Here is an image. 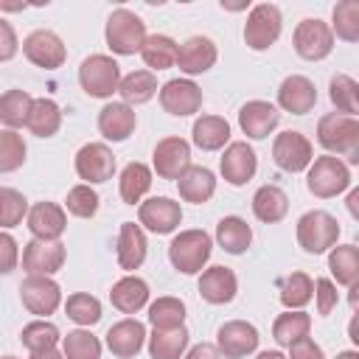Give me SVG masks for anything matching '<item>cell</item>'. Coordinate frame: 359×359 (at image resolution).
<instances>
[{
	"instance_id": "74e56055",
	"label": "cell",
	"mask_w": 359,
	"mask_h": 359,
	"mask_svg": "<svg viewBox=\"0 0 359 359\" xmlns=\"http://www.w3.org/2000/svg\"><path fill=\"white\" fill-rule=\"evenodd\" d=\"M121 199L126 205H135L146 196V191L151 188V168L143 165V163H129L123 171H121Z\"/></svg>"
},
{
	"instance_id": "f5cc1de1",
	"label": "cell",
	"mask_w": 359,
	"mask_h": 359,
	"mask_svg": "<svg viewBox=\"0 0 359 359\" xmlns=\"http://www.w3.org/2000/svg\"><path fill=\"white\" fill-rule=\"evenodd\" d=\"M286 359H325V353L311 337H300L297 342L289 345V356Z\"/></svg>"
},
{
	"instance_id": "c3c4849f",
	"label": "cell",
	"mask_w": 359,
	"mask_h": 359,
	"mask_svg": "<svg viewBox=\"0 0 359 359\" xmlns=\"http://www.w3.org/2000/svg\"><path fill=\"white\" fill-rule=\"evenodd\" d=\"M28 216V202L20 191L0 185V227H17Z\"/></svg>"
},
{
	"instance_id": "f546056e",
	"label": "cell",
	"mask_w": 359,
	"mask_h": 359,
	"mask_svg": "<svg viewBox=\"0 0 359 359\" xmlns=\"http://www.w3.org/2000/svg\"><path fill=\"white\" fill-rule=\"evenodd\" d=\"M216 241L224 252L230 255H241L247 252V247L252 244V227L241 219V216H224L216 224Z\"/></svg>"
},
{
	"instance_id": "6f0895ef",
	"label": "cell",
	"mask_w": 359,
	"mask_h": 359,
	"mask_svg": "<svg viewBox=\"0 0 359 359\" xmlns=\"http://www.w3.org/2000/svg\"><path fill=\"white\" fill-rule=\"evenodd\" d=\"M348 210H351L353 219L359 216V191H351V196H348Z\"/></svg>"
},
{
	"instance_id": "6da1fadb",
	"label": "cell",
	"mask_w": 359,
	"mask_h": 359,
	"mask_svg": "<svg viewBox=\"0 0 359 359\" xmlns=\"http://www.w3.org/2000/svg\"><path fill=\"white\" fill-rule=\"evenodd\" d=\"M317 140L331 154L348 157V163H359V121L342 112H328L317 121Z\"/></svg>"
},
{
	"instance_id": "e575fe53",
	"label": "cell",
	"mask_w": 359,
	"mask_h": 359,
	"mask_svg": "<svg viewBox=\"0 0 359 359\" xmlns=\"http://www.w3.org/2000/svg\"><path fill=\"white\" fill-rule=\"evenodd\" d=\"M328 269L342 286H353L359 280V250L353 244H334L328 252Z\"/></svg>"
},
{
	"instance_id": "8d00e7d4",
	"label": "cell",
	"mask_w": 359,
	"mask_h": 359,
	"mask_svg": "<svg viewBox=\"0 0 359 359\" xmlns=\"http://www.w3.org/2000/svg\"><path fill=\"white\" fill-rule=\"evenodd\" d=\"M140 56H143L146 67H151V73L168 70L177 62V42L165 34H151V36H146V42L140 48Z\"/></svg>"
},
{
	"instance_id": "f35d334b",
	"label": "cell",
	"mask_w": 359,
	"mask_h": 359,
	"mask_svg": "<svg viewBox=\"0 0 359 359\" xmlns=\"http://www.w3.org/2000/svg\"><path fill=\"white\" fill-rule=\"evenodd\" d=\"M309 328H311V317L306 311H283L272 323V337L278 345L289 348L300 337H309Z\"/></svg>"
},
{
	"instance_id": "7a4b0ae2",
	"label": "cell",
	"mask_w": 359,
	"mask_h": 359,
	"mask_svg": "<svg viewBox=\"0 0 359 359\" xmlns=\"http://www.w3.org/2000/svg\"><path fill=\"white\" fill-rule=\"evenodd\" d=\"M210 250H213V241L205 230H182L168 244V261L177 272L196 275V272L205 269V264L210 258Z\"/></svg>"
},
{
	"instance_id": "d6a6232c",
	"label": "cell",
	"mask_w": 359,
	"mask_h": 359,
	"mask_svg": "<svg viewBox=\"0 0 359 359\" xmlns=\"http://www.w3.org/2000/svg\"><path fill=\"white\" fill-rule=\"evenodd\" d=\"M188 328H168V331H157L149 337V356L151 359H182L185 348H188Z\"/></svg>"
},
{
	"instance_id": "b9f144b4",
	"label": "cell",
	"mask_w": 359,
	"mask_h": 359,
	"mask_svg": "<svg viewBox=\"0 0 359 359\" xmlns=\"http://www.w3.org/2000/svg\"><path fill=\"white\" fill-rule=\"evenodd\" d=\"M185 320V303L180 297H157L149 306V323L157 331H168V328H180Z\"/></svg>"
},
{
	"instance_id": "603a6c76",
	"label": "cell",
	"mask_w": 359,
	"mask_h": 359,
	"mask_svg": "<svg viewBox=\"0 0 359 359\" xmlns=\"http://www.w3.org/2000/svg\"><path fill=\"white\" fill-rule=\"evenodd\" d=\"M143 342H146V325L140 320H135V317H126V320L115 323L107 331V348L115 356H121V359L137 356L140 348H143Z\"/></svg>"
},
{
	"instance_id": "680465c9",
	"label": "cell",
	"mask_w": 359,
	"mask_h": 359,
	"mask_svg": "<svg viewBox=\"0 0 359 359\" xmlns=\"http://www.w3.org/2000/svg\"><path fill=\"white\" fill-rule=\"evenodd\" d=\"M255 359H286L280 351H264V353H258Z\"/></svg>"
},
{
	"instance_id": "30bf717a",
	"label": "cell",
	"mask_w": 359,
	"mask_h": 359,
	"mask_svg": "<svg viewBox=\"0 0 359 359\" xmlns=\"http://www.w3.org/2000/svg\"><path fill=\"white\" fill-rule=\"evenodd\" d=\"M22 53L31 65L36 67H45V70H56L65 65L67 59V50H65V42L59 34L48 31V28H36L31 31L25 39H22Z\"/></svg>"
},
{
	"instance_id": "91938a15",
	"label": "cell",
	"mask_w": 359,
	"mask_h": 359,
	"mask_svg": "<svg viewBox=\"0 0 359 359\" xmlns=\"http://www.w3.org/2000/svg\"><path fill=\"white\" fill-rule=\"evenodd\" d=\"M337 359H359V353L356 351H342V353H337Z\"/></svg>"
},
{
	"instance_id": "7dc6e473",
	"label": "cell",
	"mask_w": 359,
	"mask_h": 359,
	"mask_svg": "<svg viewBox=\"0 0 359 359\" xmlns=\"http://www.w3.org/2000/svg\"><path fill=\"white\" fill-rule=\"evenodd\" d=\"M20 339H22V345H25L31 353H34V351H45V348H56V342H59V328H56L53 323H48V320H34V323H28V325L22 328Z\"/></svg>"
},
{
	"instance_id": "9c48e42d",
	"label": "cell",
	"mask_w": 359,
	"mask_h": 359,
	"mask_svg": "<svg viewBox=\"0 0 359 359\" xmlns=\"http://www.w3.org/2000/svg\"><path fill=\"white\" fill-rule=\"evenodd\" d=\"M272 160L280 171H289V174H300L311 165L314 160V146L311 140L303 135V132H294V129H286L275 137L272 143Z\"/></svg>"
},
{
	"instance_id": "52a82bcc",
	"label": "cell",
	"mask_w": 359,
	"mask_h": 359,
	"mask_svg": "<svg viewBox=\"0 0 359 359\" xmlns=\"http://www.w3.org/2000/svg\"><path fill=\"white\" fill-rule=\"evenodd\" d=\"M280 28H283L280 8L272 6V3H258V6H252V11L247 14V22H244V42H247V48H252V50H266V48H272V45L278 42Z\"/></svg>"
},
{
	"instance_id": "bcb514c9",
	"label": "cell",
	"mask_w": 359,
	"mask_h": 359,
	"mask_svg": "<svg viewBox=\"0 0 359 359\" xmlns=\"http://www.w3.org/2000/svg\"><path fill=\"white\" fill-rule=\"evenodd\" d=\"M65 311L79 325H95L101 320V300L87 292H76L65 300Z\"/></svg>"
},
{
	"instance_id": "816d5d0a",
	"label": "cell",
	"mask_w": 359,
	"mask_h": 359,
	"mask_svg": "<svg viewBox=\"0 0 359 359\" xmlns=\"http://www.w3.org/2000/svg\"><path fill=\"white\" fill-rule=\"evenodd\" d=\"M17 261H20V250L14 236L0 230V275H8L11 269H17Z\"/></svg>"
},
{
	"instance_id": "d4e9b609",
	"label": "cell",
	"mask_w": 359,
	"mask_h": 359,
	"mask_svg": "<svg viewBox=\"0 0 359 359\" xmlns=\"http://www.w3.org/2000/svg\"><path fill=\"white\" fill-rule=\"evenodd\" d=\"M236 292H238V280H236V272L227 266H210L199 278V294H202V300H208L213 306L230 303L236 297Z\"/></svg>"
},
{
	"instance_id": "9a60e30c",
	"label": "cell",
	"mask_w": 359,
	"mask_h": 359,
	"mask_svg": "<svg viewBox=\"0 0 359 359\" xmlns=\"http://www.w3.org/2000/svg\"><path fill=\"white\" fill-rule=\"evenodd\" d=\"M137 222L157 233V236H165V233H174L182 222V210H180V202L168 199V196H151L146 202H140L137 208Z\"/></svg>"
},
{
	"instance_id": "ba28073f",
	"label": "cell",
	"mask_w": 359,
	"mask_h": 359,
	"mask_svg": "<svg viewBox=\"0 0 359 359\" xmlns=\"http://www.w3.org/2000/svg\"><path fill=\"white\" fill-rule=\"evenodd\" d=\"M292 45L297 50L300 59H309V62H320L325 59L331 50H334V34H331V25L317 20V17H306L297 22L294 34H292Z\"/></svg>"
},
{
	"instance_id": "8fae6325",
	"label": "cell",
	"mask_w": 359,
	"mask_h": 359,
	"mask_svg": "<svg viewBox=\"0 0 359 359\" xmlns=\"http://www.w3.org/2000/svg\"><path fill=\"white\" fill-rule=\"evenodd\" d=\"M20 300L22 306L36 314V317H48L59 309L62 303V289L53 278L48 275H28L22 283H20Z\"/></svg>"
},
{
	"instance_id": "d6986e66",
	"label": "cell",
	"mask_w": 359,
	"mask_h": 359,
	"mask_svg": "<svg viewBox=\"0 0 359 359\" xmlns=\"http://www.w3.org/2000/svg\"><path fill=\"white\" fill-rule=\"evenodd\" d=\"M255 168H258V157H255V149L247 140L230 143L222 154V163H219V171H222L224 182H230V185L250 182L255 177Z\"/></svg>"
},
{
	"instance_id": "e0dca14e",
	"label": "cell",
	"mask_w": 359,
	"mask_h": 359,
	"mask_svg": "<svg viewBox=\"0 0 359 359\" xmlns=\"http://www.w3.org/2000/svg\"><path fill=\"white\" fill-rule=\"evenodd\" d=\"M65 266V244L62 241H39L31 238L22 247V269L28 275H56Z\"/></svg>"
},
{
	"instance_id": "681fc988",
	"label": "cell",
	"mask_w": 359,
	"mask_h": 359,
	"mask_svg": "<svg viewBox=\"0 0 359 359\" xmlns=\"http://www.w3.org/2000/svg\"><path fill=\"white\" fill-rule=\"evenodd\" d=\"M65 208L67 213L79 216V219H90L98 213V194L90 188V185H76L67 191V199H65Z\"/></svg>"
},
{
	"instance_id": "7402d4cb",
	"label": "cell",
	"mask_w": 359,
	"mask_h": 359,
	"mask_svg": "<svg viewBox=\"0 0 359 359\" xmlns=\"http://www.w3.org/2000/svg\"><path fill=\"white\" fill-rule=\"evenodd\" d=\"M278 123H280V112H278V107L269 104V101L255 98V101H247V104L238 109V126H241V132H244L247 137H252V140H264L266 135L275 132Z\"/></svg>"
},
{
	"instance_id": "8992f818",
	"label": "cell",
	"mask_w": 359,
	"mask_h": 359,
	"mask_svg": "<svg viewBox=\"0 0 359 359\" xmlns=\"http://www.w3.org/2000/svg\"><path fill=\"white\" fill-rule=\"evenodd\" d=\"M337 238H339V222L328 210H309L297 219V244L306 252L320 255L331 250Z\"/></svg>"
},
{
	"instance_id": "1f68e13d",
	"label": "cell",
	"mask_w": 359,
	"mask_h": 359,
	"mask_svg": "<svg viewBox=\"0 0 359 359\" xmlns=\"http://www.w3.org/2000/svg\"><path fill=\"white\" fill-rule=\"evenodd\" d=\"M25 126L36 137H53L59 132V126H62V109H59V104L53 98H34Z\"/></svg>"
},
{
	"instance_id": "cb8c5ba5",
	"label": "cell",
	"mask_w": 359,
	"mask_h": 359,
	"mask_svg": "<svg viewBox=\"0 0 359 359\" xmlns=\"http://www.w3.org/2000/svg\"><path fill=\"white\" fill-rule=\"evenodd\" d=\"M135 126H137V115H135V109H132L129 104H123V101H112V104H107V107L98 112V132H101L107 140H112V143L126 140V137L135 132Z\"/></svg>"
},
{
	"instance_id": "60d3db41",
	"label": "cell",
	"mask_w": 359,
	"mask_h": 359,
	"mask_svg": "<svg viewBox=\"0 0 359 359\" xmlns=\"http://www.w3.org/2000/svg\"><path fill=\"white\" fill-rule=\"evenodd\" d=\"M328 95H331V104L337 107V112L351 115V118L359 112V84L351 76H345V73L331 76Z\"/></svg>"
},
{
	"instance_id": "277c9868",
	"label": "cell",
	"mask_w": 359,
	"mask_h": 359,
	"mask_svg": "<svg viewBox=\"0 0 359 359\" xmlns=\"http://www.w3.org/2000/svg\"><path fill=\"white\" fill-rule=\"evenodd\" d=\"M306 185H309V191H311L314 196L331 199V196L342 194L345 188H351V168H348V163H342L339 157L323 154V157L311 160Z\"/></svg>"
},
{
	"instance_id": "2e32d148",
	"label": "cell",
	"mask_w": 359,
	"mask_h": 359,
	"mask_svg": "<svg viewBox=\"0 0 359 359\" xmlns=\"http://www.w3.org/2000/svg\"><path fill=\"white\" fill-rule=\"evenodd\" d=\"M160 107L177 118L194 115L202 107V90L191 79H171L160 87Z\"/></svg>"
},
{
	"instance_id": "4316f807",
	"label": "cell",
	"mask_w": 359,
	"mask_h": 359,
	"mask_svg": "<svg viewBox=\"0 0 359 359\" xmlns=\"http://www.w3.org/2000/svg\"><path fill=\"white\" fill-rule=\"evenodd\" d=\"M109 300H112V306L118 311L135 314V311H140L149 303V283L143 278H137V275H126V278L112 283Z\"/></svg>"
},
{
	"instance_id": "f907efd6",
	"label": "cell",
	"mask_w": 359,
	"mask_h": 359,
	"mask_svg": "<svg viewBox=\"0 0 359 359\" xmlns=\"http://www.w3.org/2000/svg\"><path fill=\"white\" fill-rule=\"evenodd\" d=\"M314 300H317V311H320L323 317L331 314V311L337 309V303H339V292H337L334 280L317 278V280H314Z\"/></svg>"
},
{
	"instance_id": "4dcf8cb0",
	"label": "cell",
	"mask_w": 359,
	"mask_h": 359,
	"mask_svg": "<svg viewBox=\"0 0 359 359\" xmlns=\"http://www.w3.org/2000/svg\"><path fill=\"white\" fill-rule=\"evenodd\" d=\"M194 143L202 149V151H219L227 140H230V123L219 115H202L194 121Z\"/></svg>"
},
{
	"instance_id": "3957f363",
	"label": "cell",
	"mask_w": 359,
	"mask_h": 359,
	"mask_svg": "<svg viewBox=\"0 0 359 359\" xmlns=\"http://www.w3.org/2000/svg\"><path fill=\"white\" fill-rule=\"evenodd\" d=\"M107 45L112 53L118 56H132V53H140L143 42H146V22L129 11V8H118L109 14L107 20Z\"/></svg>"
},
{
	"instance_id": "ab89813d",
	"label": "cell",
	"mask_w": 359,
	"mask_h": 359,
	"mask_svg": "<svg viewBox=\"0 0 359 359\" xmlns=\"http://www.w3.org/2000/svg\"><path fill=\"white\" fill-rule=\"evenodd\" d=\"M34 98L25 90H6L0 95V121L6 123V129H20L28 123V112H31Z\"/></svg>"
},
{
	"instance_id": "f1b7e54d",
	"label": "cell",
	"mask_w": 359,
	"mask_h": 359,
	"mask_svg": "<svg viewBox=\"0 0 359 359\" xmlns=\"http://www.w3.org/2000/svg\"><path fill=\"white\" fill-rule=\"evenodd\" d=\"M286 210H289V196H286L283 188H278V185H261L252 194V213L264 224L280 222L286 216Z\"/></svg>"
},
{
	"instance_id": "5b68a950",
	"label": "cell",
	"mask_w": 359,
	"mask_h": 359,
	"mask_svg": "<svg viewBox=\"0 0 359 359\" xmlns=\"http://www.w3.org/2000/svg\"><path fill=\"white\" fill-rule=\"evenodd\" d=\"M79 81L81 90L93 98H109L112 93H118L121 84V67L112 56L107 53H93L81 62L79 67Z\"/></svg>"
},
{
	"instance_id": "9f6ffc18",
	"label": "cell",
	"mask_w": 359,
	"mask_h": 359,
	"mask_svg": "<svg viewBox=\"0 0 359 359\" xmlns=\"http://www.w3.org/2000/svg\"><path fill=\"white\" fill-rule=\"evenodd\" d=\"M31 359H65V356H62V351H56V348H45V351H34Z\"/></svg>"
},
{
	"instance_id": "836d02e7",
	"label": "cell",
	"mask_w": 359,
	"mask_h": 359,
	"mask_svg": "<svg viewBox=\"0 0 359 359\" xmlns=\"http://www.w3.org/2000/svg\"><path fill=\"white\" fill-rule=\"evenodd\" d=\"M157 76L151 70H132L126 76H121V84H118V93L123 98V104H146L154 93H157Z\"/></svg>"
},
{
	"instance_id": "83f0119b",
	"label": "cell",
	"mask_w": 359,
	"mask_h": 359,
	"mask_svg": "<svg viewBox=\"0 0 359 359\" xmlns=\"http://www.w3.org/2000/svg\"><path fill=\"white\" fill-rule=\"evenodd\" d=\"M177 188H180V196L185 202H194V205H205L213 194H216V177L210 168L205 165H188V171L177 180Z\"/></svg>"
},
{
	"instance_id": "f6af8a7d",
	"label": "cell",
	"mask_w": 359,
	"mask_h": 359,
	"mask_svg": "<svg viewBox=\"0 0 359 359\" xmlns=\"http://www.w3.org/2000/svg\"><path fill=\"white\" fill-rule=\"evenodd\" d=\"M25 140L14 129H0V174H11L25 163Z\"/></svg>"
},
{
	"instance_id": "ac0fdd59",
	"label": "cell",
	"mask_w": 359,
	"mask_h": 359,
	"mask_svg": "<svg viewBox=\"0 0 359 359\" xmlns=\"http://www.w3.org/2000/svg\"><path fill=\"white\" fill-rule=\"evenodd\" d=\"M219 59V50L213 45L210 36H188L182 45H177V67L185 73V76H199L205 70H210Z\"/></svg>"
},
{
	"instance_id": "d590c367",
	"label": "cell",
	"mask_w": 359,
	"mask_h": 359,
	"mask_svg": "<svg viewBox=\"0 0 359 359\" xmlns=\"http://www.w3.org/2000/svg\"><path fill=\"white\" fill-rule=\"evenodd\" d=\"M278 297L286 306V311H300L314 297V280L306 272H292L278 283Z\"/></svg>"
},
{
	"instance_id": "5bb4252c",
	"label": "cell",
	"mask_w": 359,
	"mask_h": 359,
	"mask_svg": "<svg viewBox=\"0 0 359 359\" xmlns=\"http://www.w3.org/2000/svg\"><path fill=\"white\" fill-rule=\"evenodd\" d=\"M151 165L160 180H180L191 165V143L182 137H163L151 151Z\"/></svg>"
},
{
	"instance_id": "ffe728a7",
	"label": "cell",
	"mask_w": 359,
	"mask_h": 359,
	"mask_svg": "<svg viewBox=\"0 0 359 359\" xmlns=\"http://www.w3.org/2000/svg\"><path fill=\"white\" fill-rule=\"evenodd\" d=\"M28 230L39 241H59L67 227V213L56 202H36L28 208Z\"/></svg>"
},
{
	"instance_id": "7bdbcfd3",
	"label": "cell",
	"mask_w": 359,
	"mask_h": 359,
	"mask_svg": "<svg viewBox=\"0 0 359 359\" xmlns=\"http://www.w3.org/2000/svg\"><path fill=\"white\" fill-rule=\"evenodd\" d=\"M334 28L331 34H337L345 42H356L359 39V0H342L334 6L331 11Z\"/></svg>"
},
{
	"instance_id": "11a10c76",
	"label": "cell",
	"mask_w": 359,
	"mask_h": 359,
	"mask_svg": "<svg viewBox=\"0 0 359 359\" xmlns=\"http://www.w3.org/2000/svg\"><path fill=\"white\" fill-rule=\"evenodd\" d=\"M182 359H219V351H216V345H210V342H199V345H194Z\"/></svg>"
},
{
	"instance_id": "ee69618b",
	"label": "cell",
	"mask_w": 359,
	"mask_h": 359,
	"mask_svg": "<svg viewBox=\"0 0 359 359\" xmlns=\"http://www.w3.org/2000/svg\"><path fill=\"white\" fill-rule=\"evenodd\" d=\"M62 356L65 359H101V342L84 328L67 331V337H62Z\"/></svg>"
},
{
	"instance_id": "db71d44e",
	"label": "cell",
	"mask_w": 359,
	"mask_h": 359,
	"mask_svg": "<svg viewBox=\"0 0 359 359\" xmlns=\"http://www.w3.org/2000/svg\"><path fill=\"white\" fill-rule=\"evenodd\" d=\"M17 50H20L17 34H14L11 22L0 17V62H8V59H14V56H17Z\"/></svg>"
},
{
	"instance_id": "4fadbf2b",
	"label": "cell",
	"mask_w": 359,
	"mask_h": 359,
	"mask_svg": "<svg viewBox=\"0 0 359 359\" xmlns=\"http://www.w3.org/2000/svg\"><path fill=\"white\" fill-rule=\"evenodd\" d=\"M258 328L247 320H230L216 331V351L227 359H244L258 348Z\"/></svg>"
},
{
	"instance_id": "484cf974",
	"label": "cell",
	"mask_w": 359,
	"mask_h": 359,
	"mask_svg": "<svg viewBox=\"0 0 359 359\" xmlns=\"http://www.w3.org/2000/svg\"><path fill=\"white\" fill-rule=\"evenodd\" d=\"M146 250H149V244H146L143 227L135 222H123L121 233H118V266L126 272L137 269L146 261Z\"/></svg>"
},
{
	"instance_id": "44dd1931",
	"label": "cell",
	"mask_w": 359,
	"mask_h": 359,
	"mask_svg": "<svg viewBox=\"0 0 359 359\" xmlns=\"http://www.w3.org/2000/svg\"><path fill=\"white\" fill-rule=\"evenodd\" d=\"M317 104V87L311 79L300 76V73H292L280 81L278 87V107L292 112V115H306L311 112Z\"/></svg>"
},
{
	"instance_id": "7c38bea8",
	"label": "cell",
	"mask_w": 359,
	"mask_h": 359,
	"mask_svg": "<svg viewBox=\"0 0 359 359\" xmlns=\"http://www.w3.org/2000/svg\"><path fill=\"white\" fill-rule=\"evenodd\" d=\"M76 174L84 185L107 182L115 174V154L107 143H84L76 151Z\"/></svg>"
},
{
	"instance_id": "94428289",
	"label": "cell",
	"mask_w": 359,
	"mask_h": 359,
	"mask_svg": "<svg viewBox=\"0 0 359 359\" xmlns=\"http://www.w3.org/2000/svg\"><path fill=\"white\" fill-rule=\"evenodd\" d=\"M0 359H20V356H0Z\"/></svg>"
}]
</instances>
